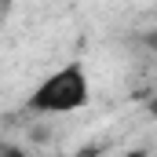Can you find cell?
Wrapping results in <instances>:
<instances>
[{"instance_id":"1","label":"cell","mask_w":157,"mask_h":157,"mask_svg":"<svg viewBox=\"0 0 157 157\" xmlns=\"http://www.w3.org/2000/svg\"><path fill=\"white\" fill-rule=\"evenodd\" d=\"M88 99H91L88 70L80 62H66L33 88L29 110L33 113H73L80 106H88Z\"/></svg>"},{"instance_id":"2","label":"cell","mask_w":157,"mask_h":157,"mask_svg":"<svg viewBox=\"0 0 157 157\" xmlns=\"http://www.w3.org/2000/svg\"><path fill=\"white\" fill-rule=\"evenodd\" d=\"M121 157H150L146 150H128V154H121Z\"/></svg>"}]
</instances>
